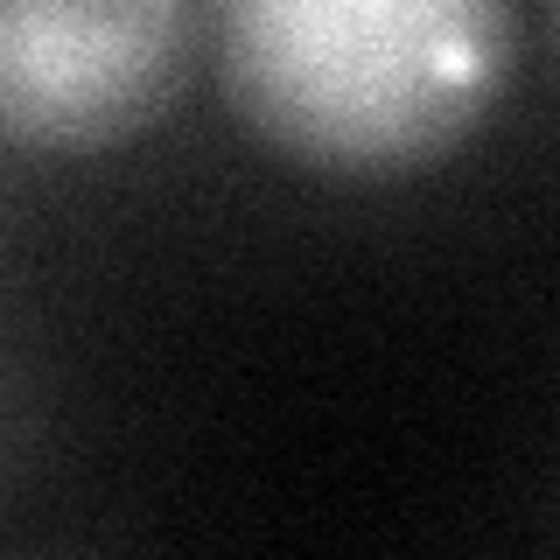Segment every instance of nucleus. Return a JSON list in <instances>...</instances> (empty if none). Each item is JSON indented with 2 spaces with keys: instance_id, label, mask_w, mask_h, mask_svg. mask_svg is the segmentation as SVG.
I'll list each match as a JSON object with an SVG mask.
<instances>
[{
  "instance_id": "nucleus-2",
  "label": "nucleus",
  "mask_w": 560,
  "mask_h": 560,
  "mask_svg": "<svg viewBox=\"0 0 560 560\" xmlns=\"http://www.w3.org/2000/svg\"><path fill=\"white\" fill-rule=\"evenodd\" d=\"M197 0H0V140L105 154L183 98Z\"/></svg>"
},
{
  "instance_id": "nucleus-1",
  "label": "nucleus",
  "mask_w": 560,
  "mask_h": 560,
  "mask_svg": "<svg viewBox=\"0 0 560 560\" xmlns=\"http://www.w3.org/2000/svg\"><path fill=\"white\" fill-rule=\"evenodd\" d=\"M224 84L253 133L315 168H407L483 113L504 0H224Z\"/></svg>"
}]
</instances>
